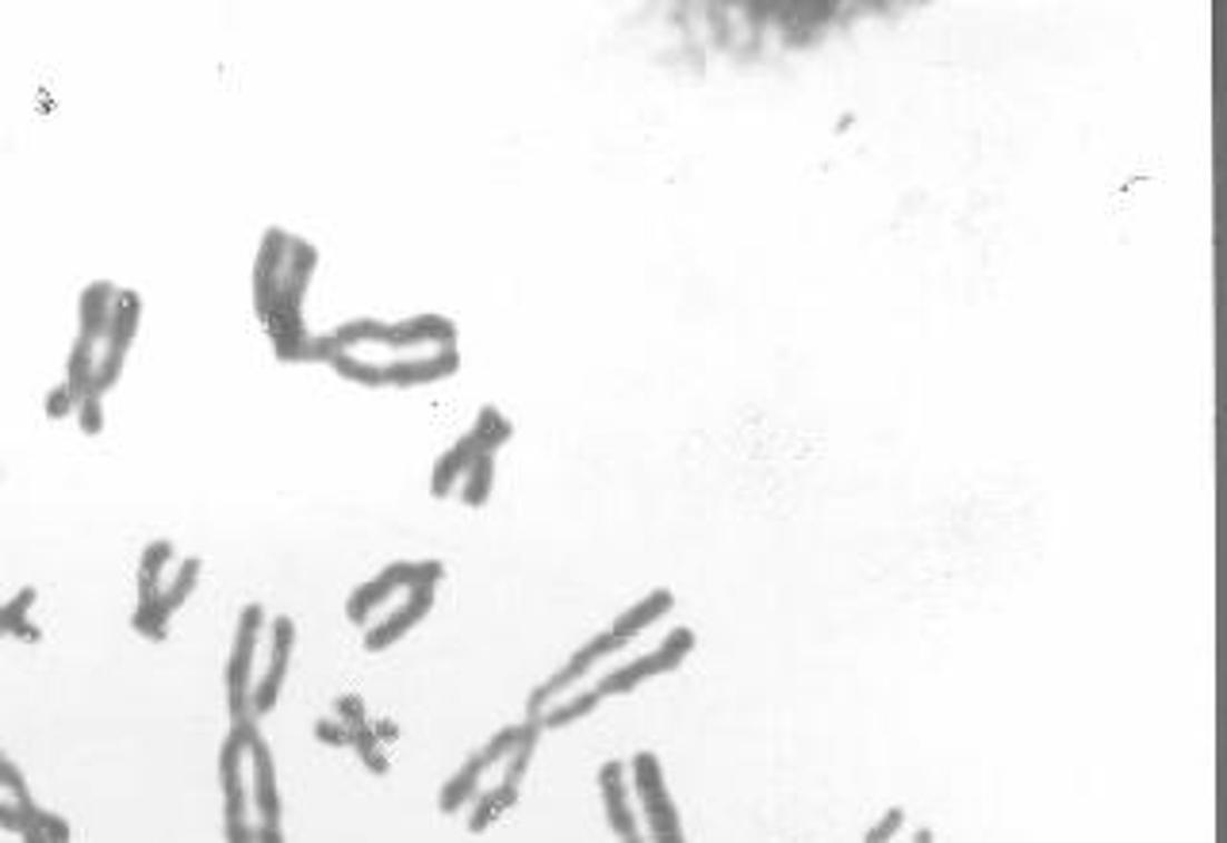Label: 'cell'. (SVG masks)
Returning a JSON list of instances; mask_svg holds the SVG:
<instances>
[{
    "instance_id": "obj_1",
    "label": "cell",
    "mask_w": 1227,
    "mask_h": 843,
    "mask_svg": "<svg viewBox=\"0 0 1227 843\" xmlns=\"http://www.w3.org/2000/svg\"><path fill=\"white\" fill-rule=\"evenodd\" d=\"M315 268L318 249L307 238L281 227L265 231L254 257V311L281 361H307L311 334L304 326V300Z\"/></svg>"
},
{
    "instance_id": "obj_22",
    "label": "cell",
    "mask_w": 1227,
    "mask_h": 843,
    "mask_svg": "<svg viewBox=\"0 0 1227 843\" xmlns=\"http://www.w3.org/2000/svg\"><path fill=\"white\" fill-rule=\"evenodd\" d=\"M169 563H173V545L169 541L146 545L143 560H138V598L161 595V576H166Z\"/></svg>"
},
{
    "instance_id": "obj_20",
    "label": "cell",
    "mask_w": 1227,
    "mask_h": 843,
    "mask_svg": "<svg viewBox=\"0 0 1227 843\" xmlns=\"http://www.w3.org/2000/svg\"><path fill=\"white\" fill-rule=\"evenodd\" d=\"M514 802H518V790H514V786H503V782H499V786H491L488 794H480V797H477V805H472V813H469V832H472V836H483V832H488L491 824L499 821V816H503L507 810H511Z\"/></svg>"
},
{
    "instance_id": "obj_10",
    "label": "cell",
    "mask_w": 1227,
    "mask_h": 843,
    "mask_svg": "<svg viewBox=\"0 0 1227 843\" xmlns=\"http://www.w3.org/2000/svg\"><path fill=\"white\" fill-rule=\"evenodd\" d=\"M230 728L238 733L242 747H246V759L254 763V810H257V824H276V829H284V816H281V790H276V763H273V752L269 744H265L262 728H257V717H238L230 721Z\"/></svg>"
},
{
    "instance_id": "obj_31",
    "label": "cell",
    "mask_w": 1227,
    "mask_h": 843,
    "mask_svg": "<svg viewBox=\"0 0 1227 843\" xmlns=\"http://www.w3.org/2000/svg\"><path fill=\"white\" fill-rule=\"evenodd\" d=\"M77 425H81L85 438H97V433L104 430V395H97V391H89V395L77 403Z\"/></svg>"
},
{
    "instance_id": "obj_42",
    "label": "cell",
    "mask_w": 1227,
    "mask_h": 843,
    "mask_svg": "<svg viewBox=\"0 0 1227 843\" xmlns=\"http://www.w3.org/2000/svg\"><path fill=\"white\" fill-rule=\"evenodd\" d=\"M0 637H4V629H0Z\"/></svg>"
},
{
    "instance_id": "obj_29",
    "label": "cell",
    "mask_w": 1227,
    "mask_h": 843,
    "mask_svg": "<svg viewBox=\"0 0 1227 843\" xmlns=\"http://www.w3.org/2000/svg\"><path fill=\"white\" fill-rule=\"evenodd\" d=\"M350 747H357L361 763H365V767L373 771V775H387V759H384V747H380V741H376V728H373V725H365V728H353V741H350Z\"/></svg>"
},
{
    "instance_id": "obj_36",
    "label": "cell",
    "mask_w": 1227,
    "mask_h": 843,
    "mask_svg": "<svg viewBox=\"0 0 1227 843\" xmlns=\"http://www.w3.org/2000/svg\"><path fill=\"white\" fill-rule=\"evenodd\" d=\"M315 736H318V741H323V744H334V747H345V744L353 741V733H350V728L342 725L338 717H326V721H318V725H315Z\"/></svg>"
},
{
    "instance_id": "obj_18",
    "label": "cell",
    "mask_w": 1227,
    "mask_h": 843,
    "mask_svg": "<svg viewBox=\"0 0 1227 843\" xmlns=\"http://www.w3.org/2000/svg\"><path fill=\"white\" fill-rule=\"evenodd\" d=\"M483 771H488V763L480 759V752L469 755V759L461 763V771H457V775L442 786V794H438V810H442V813H461L464 805H469L472 797L480 794Z\"/></svg>"
},
{
    "instance_id": "obj_41",
    "label": "cell",
    "mask_w": 1227,
    "mask_h": 843,
    "mask_svg": "<svg viewBox=\"0 0 1227 843\" xmlns=\"http://www.w3.org/2000/svg\"><path fill=\"white\" fill-rule=\"evenodd\" d=\"M0 759H4V747H0Z\"/></svg>"
},
{
    "instance_id": "obj_13",
    "label": "cell",
    "mask_w": 1227,
    "mask_h": 843,
    "mask_svg": "<svg viewBox=\"0 0 1227 843\" xmlns=\"http://www.w3.org/2000/svg\"><path fill=\"white\" fill-rule=\"evenodd\" d=\"M599 794H602V810H607V824L614 836L621 843L645 840L641 821H637L634 802H629V767L621 759H607L599 767Z\"/></svg>"
},
{
    "instance_id": "obj_39",
    "label": "cell",
    "mask_w": 1227,
    "mask_h": 843,
    "mask_svg": "<svg viewBox=\"0 0 1227 843\" xmlns=\"http://www.w3.org/2000/svg\"><path fill=\"white\" fill-rule=\"evenodd\" d=\"M20 840H23V843H50L47 836H42L39 829H35L31 821H28V824H23V829H20Z\"/></svg>"
},
{
    "instance_id": "obj_2",
    "label": "cell",
    "mask_w": 1227,
    "mask_h": 843,
    "mask_svg": "<svg viewBox=\"0 0 1227 843\" xmlns=\"http://www.w3.org/2000/svg\"><path fill=\"white\" fill-rule=\"evenodd\" d=\"M334 350L342 353H392L387 361H369V364H392L408 357H426V353L457 350V326L445 315H419L403 318V323H376V318H357L345 323L331 334Z\"/></svg>"
},
{
    "instance_id": "obj_27",
    "label": "cell",
    "mask_w": 1227,
    "mask_h": 843,
    "mask_svg": "<svg viewBox=\"0 0 1227 843\" xmlns=\"http://www.w3.org/2000/svg\"><path fill=\"white\" fill-rule=\"evenodd\" d=\"M0 790L8 794V802H16V810H20L23 824H28L39 805H35L31 786H28V778H23V771L16 767L12 759H0Z\"/></svg>"
},
{
    "instance_id": "obj_5",
    "label": "cell",
    "mask_w": 1227,
    "mask_h": 843,
    "mask_svg": "<svg viewBox=\"0 0 1227 843\" xmlns=\"http://www.w3.org/2000/svg\"><path fill=\"white\" fill-rule=\"evenodd\" d=\"M138 323H143V295L131 288H119L116 307H111L108 334H104L100 353H97V376H92V391H97V395H108V391L119 384V376H124V364H127V353H131V342L138 334Z\"/></svg>"
},
{
    "instance_id": "obj_3",
    "label": "cell",
    "mask_w": 1227,
    "mask_h": 843,
    "mask_svg": "<svg viewBox=\"0 0 1227 843\" xmlns=\"http://www.w3.org/2000/svg\"><path fill=\"white\" fill-rule=\"evenodd\" d=\"M331 364L338 376H345L350 384L361 388H422V384H438V380H449L457 369H461V353L457 350H442V353H426V357H408V361H392V364H369L353 353H331Z\"/></svg>"
},
{
    "instance_id": "obj_40",
    "label": "cell",
    "mask_w": 1227,
    "mask_h": 843,
    "mask_svg": "<svg viewBox=\"0 0 1227 843\" xmlns=\"http://www.w3.org/2000/svg\"><path fill=\"white\" fill-rule=\"evenodd\" d=\"M913 843H936V832H932V829H917Z\"/></svg>"
},
{
    "instance_id": "obj_11",
    "label": "cell",
    "mask_w": 1227,
    "mask_h": 843,
    "mask_svg": "<svg viewBox=\"0 0 1227 843\" xmlns=\"http://www.w3.org/2000/svg\"><path fill=\"white\" fill-rule=\"evenodd\" d=\"M621 648H626V640H618V637H614V633H599V637H591L583 648H576L572 656H568V664L560 667L557 675H549V679L530 694V702H526V717L538 721V717L546 714V709L552 706V702L560 698V694L572 690L576 683H583V675L591 672V667L599 664V659L618 656Z\"/></svg>"
},
{
    "instance_id": "obj_19",
    "label": "cell",
    "mask_w": 1227,
    "mask_h": 843,
    "mask_svg": "<svg viewBox=\"0 0 1227 843\" xmlns=\"http://www.w3.org/2000/svg\"><path fill=\"white\" fill-rule=\"evenodd\" d=\"M599 706H602L599 690H580V694H572V698H565V702H552L546 714L538 717V725L541 728H568V725H576V721L591 717Z\"/></svg>"
},
{
    "instance_id": "obj_26",
    "label": "cell",
    "mask_w": 1227,
    "mask_h": 843,
    "mask_svg": "<svg viewBox=\"0 0 1227 843\" xmlns=\"http://www.w3.org/2000/svg\"><path fill=\"white\" fill-rule=\"evenodd\" d=\"M131 629L138 633V637H146V640H166L169 614H166V606H161V595L138 598V610L131 617Z\"/></svg>"
},
{
    "instance_id": "obj_4",
    "label": "cell",
    "mask_w": 1227,
    "mask_h": 843,
    "mask_svg": "<svg viewBox=\"0 0 1227 843\" xmlns=\"http://www.w3.org/2000/svg\"><path fill=\"white\" fill-rule=\"evenodd\" d=\"M629 782L637 790V802H641L645 824H648V840L652 843H687L683 836V824L676 813V802L668 794V782H664V767L652 752H637L634 763H629Z\"/></svg>"
},
{
    "instance_id": "obj_16",
    "label": "cell",
    "mask_w": 1227,
    "mask_h": 843,
    "mask_svg": "<svg viewBox=\"0 0 1227 843\" xmlns=\"http://www.w3.org/2000/svg\"><path fill=\"white\" fill-rule=\"evenodd\" d=\"M480 453H488V449H483L480 441H477V433L469 430V433H464V438L457 441V445L449 449V453L434 464V476H430V494H434V499H449V494L457 491V483L464 480V472H469V464H472V460H477Z\"/></svg>"
},
{
    "instance_id": "obj_21",
    "label": "cell",
    "mask_w": 1227,
    "mask_h": 843,
    "mask_svg": "<svg viewBox=\"0 0 1227 843\" xmlns=\"http://www.w3.org/2000/svg\"><path fill=\"white\" fill-rule=\"evenodd\" d=\"M541 733H546V728H541V725H538V721H533V717H526V721H522V736H518L514 752L507 755L503 786H514V790H522V778H526V771H530V763H533V752H538V741H541Z\"/></svg>"
},
{
    "instance_id": "obj_9",
    "label": "cell",
    "mask_w": 1227,
    "mask_h": 843,
    "mask_svg": "<svg viewBox=\"0 0 1227 843\" xmlns=\"http://www.w3.org/2000/svg\"><path fill=\"white\" fill-rule=\"evenodd\" d=\"M265 610L262 602H246L238 614L235 629V648H230L227 664V706L230 721L249 717V690H254V656H257V637H262Z\"/></svg>"
},
{
    "instance_id": "obj_8",
    "label": "cell",
    "mask_w": 1227,
    "mask_h": 843,
    "mask_svg": "<svg viewBox=\"0 0 1227 843\" xmlns=\"http://www.w3.org/2000/svg\"><path fill=\"white\" fill-rule=\"evenodd\" d=\"M246 747L230 728L219 747V786H223V836L227 843H254L249 824V790H246Z\"/></svg>"
},
{
    "instance_id": "obj_6",
    "label": "cell",
    "mask_w": 1227,
    "mask_h": 843,
    "mask_svg": "<svg viewBox=\"0 0 1227 843\" xmlns=\"http://www.w3.org/2000/svg\"><path fill=\"white\" fill-rule=\"evenodd\" d=\"M442 576H445V563L442 560H422V563L400 560V563H387V568L380 571L376 579L361 584L350 598H345V617H350L353 625H365L369 617H373L376 606H384L392 595H400V590H408V587H419V584H434L438 587V584H442Z\"/></svg>"
},
{
    "instance_id": "obj_25",
    "label": "cell",
    "mask_w": 1227,
    "mask_h": 843,
    "mask_svg": "<svg viewBox=\"0 0 1227 843\" xmlns=\"http://www.w3.org/2000/svg\"><path fill=\"white\" fill-rule=\"evenodd\" d=\"M200 568H204L200 556H188V560H180L177 576H173V584H169V587H161V606H166V614H169V617L177 614L180 606H185V598L193 595L196 584H200Z\"/></svg>"
},
{
    "instance_id": "obj_34",
    "label": "cell",
    "mask_w": 1227,
    "mask_h": 843,
    "mask_svg": "<svg viewBox=\"0 0 1227 843\" xmlns=\"http://www.w3.org/2000/svg\"><path fill=\"white\" fill-rule=\"evenodd\" d=\"M334 714H338V721H342L345 728H350V733H353V728H365L369 725L365 706H361V698H353V694H345V698L334 702Z\"/></svg>"
},
{
    "instance_id": "obj_12",
    "label": "cell",
    "mask_w": 1227,
    "mask_h": 843,
    "mask_svg": "<svg viewBox=\"0 0 1227 843\" xmlns=\"http://www.w3.org/2000/svg\"><path fill=\"white\" fill-rule=\"evenodd\" d=\"M292 648H296V621L281 614L273 621L269 667H265V675L254 683V690H249V714H254L257 721L269 717L276 709V702H281L284 679H288V664H292Z\"/></svg>"
},
{
    "instance_id": "obj_38",
    "label": "cell",
    "mask_w": 1227,
    "mask_h": 843,
    "mask_svg": "<svg viewBox=\"0 0 1227 843\" xmlns=\"http://www.w3.org/2000/svg\"><path fill=\"white\" fill-rule=\"evenodd\" d=\"M254 843H284V829H276V824H254Z\"/></svg>"
},
{
    "instance_id": "obj_32",
    "label": "cell",
    "mask_w": 1227,
    "mask_h": 843,
    "mask_svg": "<svg viewBox=\"0 0 1227 843\" xmlns=\"http://www.w3.org/2000/svg\"><path fill=\"white\" fill-rule=\"evenodd\" d=\"M31 824H35V829H39L42 836H47L50 843H69V840H73V832H69V824H66L58 813H50V810H35Z\"/></svg>"
},
{
    "instance_id": "obj_24",
    "label": "cell",
    "mask_w": 1227,
    "mask_h": 843,
    "mask_svg": "<svg viewBox=\"0 0 1227 843\" xmlns=\"http://www.w3.org/2000/svg\"><path fill=\"white\" fill-rule=\"evenodd\" d=\"M35 598H39V590H35V587H23L20 595L12 598V602L0 606V629L12 633V637H23V640H39V629H35V625L28 621V614H31Z\"/></svg>"
},
{
    "instance_id": "obj_30",
    "label": "cell",
    "mask_w": 1227,
    "mask_h": 843,
    "mask_svg": "<svg viewBox=\"0 0 1227 843\" xmlns=\"http://www.w3.org/2000/svg\"><path fill=\"white\" fill-rule=\"evenodd\" d=\"M518 736H522V725H507V728H499V733L480 747V759L488 763V767H495V763H507V755L514 752Z\"/></svg>"
},
{
    "instance_id": "obj_23",
    "label": "cell",
    "mask_w": 1227,
    "mask_h": 843,
    "mask_svg": "<svg viewBox=\"0 0 1227 843\" xmlns=\"http://www.w3.org/2000/svg\"><path fill=\"white\" fill-rule=\"evenodd\" d=\"M491 487H495V453H480L461 480V502L464 507H483Z\"/></svg>"
},
{
    "instance_id": "obj_14",
    "label": "cell",
    "mask_w": 1227,
    "mask_h": 843,
    "mask_svg": "<svg viewBox=\"0 0 1227 843\" xmlns=\"http://www.w3.org/2000/svg\"><path fill=\"white\" fill-rule=\"evenodd\" d=\"M430 610H434V584H419L408 587V598L400 602V610L387 614L376 629L365 633V651H387L392 645H400L403 637L422 621Z\"/></svg>"
},
{
    "instance_id": "obj_17",
    "label": "cell",
    "mask_w": 1227,
    "mask_h": 843,
    "mask_svg": "<svg viewBox=\"0 0 1227 843\" xmlns=\"http://www.w3.org/2000/svg\"><path fill=\"white\" fill-rule=\"evenodd\" d=\"M671 606H676V595H671L668 587H656V590H648V595H645L637 606H629V610L621 614L607 633H614V637L626 640V645H629V640H634L637 633H645L648 625H656V621H660V617H668V614H671Z\"/></svg>"
},
{
    "instance_id": "obj_33",
    "label": "cell",
    "mask_w": 1227,
    "mask_h": 843,
    "mask_svg": "<svg viewBox=\"0 0 1227 843\" xmlns=\"http://www.w3.org/2000/svg\"><path fill=\"white\" fill-rule=\"evenodd\" d=\"M902 824H905V810H897L894 805V810L883 813V821L871 824V832L863 836V843H894V836L902 832Z\"/></svg>"
},
{
    "instance_id": "obj_15",
    "label": "cell",
    "mask_w": 1227,
    "mask_h": 843,
    "mask_svg": "<svg viewBox=\"0 0 1227 843\" xmlns=\"http://www.w3.org/2000/svg\"><path fill=\"white\" fill-rule=\"evenodd\" d=\"M116 295L119 288L111 281H92L89 288L81 292V330H77V337L89 345L104 342V334H108V323H111V307H116Z\"/></svg>"
},
{
    "instance_id": "obj_28",
    "label": "cell",
    "mask_w": 1227,
    "mask_h": 843,
    "mask_svg": "<svg viewBox=\"0 0 1227 843\" xmlns=\"http://www.w3.org/2000/svg\"><path fill=\"white\" fill-rule=\"evenodd\" d=\"M472 433H477V441H480L483 449H488V453H495L499 445H507V441H511L514 430H511V422L503 419V411H499V406H483L477 425H472Z\"/></svg>"
},
{
    "instance_id": "obj_37",
    "label": "cell",
    "mask_w": 1227,
    "mask_h": 843,
    "mask_svg": "<svg viewBox=\"0 0 1227 843\" xmlns=\"http://www.w3.org/2000/svg\"><path fill=\"white\" fill-rule=\"evenodd\" d=\"M0 829L4 832H20L23 829L20 810H16V802H8V797H0Z\"/></svg>"
},
{
    "instance_id": "obj_35",
    "label": "cell",
    "mask_w": 1227,
    "mask_h": 843,
    "mask_svg": "<svg viewBox=\"0 0 1227 843\" xmlns=\"http://www.w3.org/2000/svg\"><path fill=\"white\" fill-rule=\"evenodd\" d=\"M77 411V399L73 395H69V388L66 384H58L55 391H50V395H47V419H69V414H73Z\"/></svg>"
},
{
    "instance_id": "obj_7",
    "label": "cell",
    "mask_w": 1227,
    "mask_h": 843,
    "mask_svg": "<svg viewBox=\"0 0 1227 843\" xmlns=\"http://www.w3.org/2000/svg\"><path fill=\"white\" fill-rule=\"evenodd\" d=\"M690 651H695V629L679 625V629H671L668 637L660 640V648H656V651H645V656L629 659V664L614 667L610 675H602V683L595 686V690H599L602 698H610V694H629V690H637L641 683L656 679V675L676 672V667L690 656Z\"/></svg>"
}]
</instances>
